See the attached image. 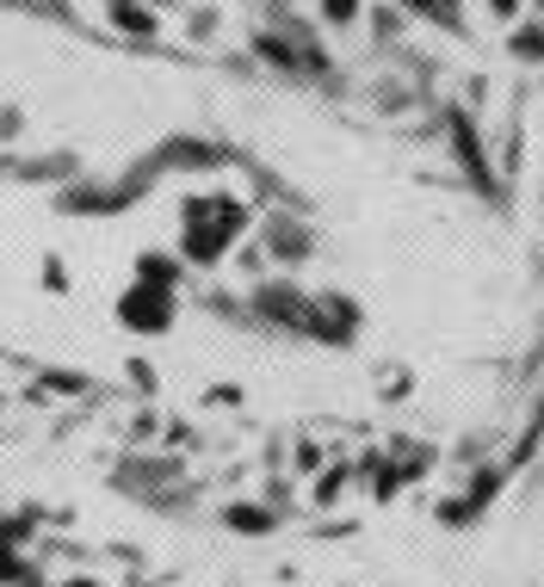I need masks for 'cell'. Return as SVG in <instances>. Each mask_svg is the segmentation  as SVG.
Masks as SVG:
<instances>
[{
  "label": "cell",
  "instance_id": "6da1fadb",
  "mask_svg": "<svg viewBox=\"0 0 544 587\" xmlns=\"http://www.w3.org/2000/svg\"><path fill=\"white\" fill-rule=\"evenodd\" d=\"M118 322L137 328V334H161V328L173 322V291H156V285H130L125 303H118Z\"/></svg>",
  "mask_w": 544,
  "mask_h": 587
},
{
  "label": "cell",
  "instance_id": "7a4b0ae2",
  "mask_svg": "<svg viewBox=\"0 0 544 587\" xmlns=\"http://www.w3.org/2000/svg\"><path fill=\"white\" fill-rule=\"evenodd\" d=\"M142 285H156V291H173V260L149 254V260H142Z\"/></svg>",
  "mask_w": 544,
  "mask_h": 587
},
{
  "label": "cell",
  "instance_id": "3957f363",
  "mask_svg": "<svg viewBox=\"0 0 544 587\" xmlns=\"http://www.w3.org/2000/svg\"><path fill=\"white\" fill-rule=\"evenodd\" d=\"M111 19H118V25H125V31H149V25H156V19L142 13V7H125V0L111 7Z\"/></svg>",
  "mask_w": 544,
  "mask_h": 587
},
{
  "label": "cell",
  "instance_id": "277c9868",
  "mask_svg": "<svg viewBox=\"0 0 544 587\" xmlns=\"http://www.w3.org/2000/svg\"><path fill=\"white\" fill-rule=\"evenodd\" d=\"M230 525H242V532H266L273 520H266V513H254V508H235V513H230Z\"/></svg>",
  "mask_w": 544,
  "mask_h": 587
},
{
  "label": "cell",
  "instance_id": "5b68a950",
  "mask_svg": "<svg viewBox=\"0 0 544 587\" xmlns=\"http://www.w3.org/2000/svg\"><path fill=\"white\" fill-rule=\"evenodd\" d=\"M513 50H520V56H544V31H520V38H513Z\"/></svg>",
  "mask_w": 544,
  "mask_h": 587
},
{
  "label": "cell",
  "instance_id": "8992f818",
  "mask_svg": "<svg viewBox=\"0 0 544 587\" xmlns=\"http://www.w3.org/2000/svg\"><path fill=\"white\" fill-rule=\"evenodd\" d=\"M353 7H359V0H328V19H341V25H346V19H353Z\"/></svg>",
  "mask_w": 544,
  "mask_h": 587
},
{
  "label": "cell",
  "instance_id": "52a82bcc",
  "mask_svg": "<svg viewBox=\"0 0 544 587\" xmlns=\"http://www.w3.org/2000/svg\"><path fill=\"white\" fill-rule=\"evenodd\" d=\"M68 587H99V581H68Z\"/></svg>",
  "mask_w": 544,
  "mask_h": 587
}]
</instances>
